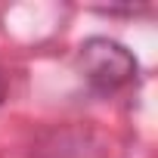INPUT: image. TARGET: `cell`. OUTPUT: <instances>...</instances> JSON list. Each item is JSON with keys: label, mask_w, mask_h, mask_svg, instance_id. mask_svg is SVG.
Segmentation results:
<instances>
[{"label": "cell", "mask_w": 158, "mask_h": 158, "mask_svg": "<svg viewBox=\"0 0 158 158\" xmlns=\"http://www.w3.org/2000/svg\"><path fill=\"white\" fill-rule=\"evenodd\" d=\"M6 99V77H3V71H0V102Z\"/></svg>", "instance_id": "7a4b0ae2"}, {"label": "cell", "mask_w": 158, "mask_h": 158, "mask_svg": "<svg viewBox=\"0 0 158 158\" xmlns=\"http://www.w3.org/2000/svg\"><path fill=\"white\" fill-rule=\"evenodd\" d=\"M77 68L84 81L96 93H118L136 77V59L127 47L109 37H90L81 44L77 53Z\"/></svg>", "instance_id": "6da1fadb"}]
</instances>
